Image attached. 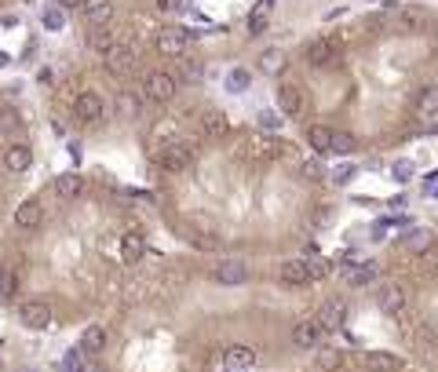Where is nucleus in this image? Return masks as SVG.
Instances as JSON below:
<instances>
[{
    "label": "nucleus",
    "mask_w": 438,
    "mask_h": 372,
    "mask_svg": "<svg viewBox=\"0 0 438 372\" xmlns=\"http://www.w3.org/2000/svg\"><path fill=\"white\" fill-rule=\"evenodd\" d=\"M194 161H197V143L194 139H175V143H168V146H161L158 153H153V164H158L165 175H179Z\"/></svg>",
    "instance_id": "f257e3e1"
},
{
    "label": "nucleus",
    "mask_w": 438,
    "mask_h": 372,
    "mask_svg": "<svg viewBox=\"0 0 438 372\" xmlns=\"http://www.w3.org/2000/svg\"><path fill=\"white\" fill-rule=\"evenodd\" d=\"M175 92H179V80H175L168 70H150L146 80H143V95L153 106H168L175 99Z\"/></svg>",
    "instance_id": "f03ea898"
},
{
    "label": "nucleus",
    "mask_w": 438,
    "mask_h": 372,
    "mask_svg": "<svg viewBox=\"0 0 438 372\" xmlns=\"http://www.w3.org/2000/svg\"><path fill=\"white\" fill-rule=\"evenodd\" d=\"M70 106H73V117L81 124H88V128H95V124L106 121V99L99 92H92V88H88V92H77L70 99Z\"/></svg>",
    "instance_id": "7ed1b4c3"
},
{
    "label": "nucleus",
    "mask_w": 438,
    "mask_h": 372,
    "mask_svg": "<svg viewBox=\"0 0 438 372\" xmlns=\"http://www.w3.org/2000/svg\"><path fill=\"white\" fill-rule=\"evenodd\" d=\"M102 66H106L110 77H131V73L139 70V55H136V48H131V44L117 40L114 48L102 55Z\"/></svg>",
    "instance_id": "20e7f679"
},
{
    "label": "nucleus",
    "mask_w": 438,
    "mask_h": 372,
    "mask_svg": "<svg viewBox=\"0 0 438 372\" xmlns=\"http://www.w3.org/2000/svg\"><path fill=\"white\" fill-rule=\"evenodd\" d=\"M18 321L30 328V332H44L55 314H52V303L48 299H26V303H18Z\"/></svg>",
    "instance_id": "39448f33"
},
{
    "label": "nucleus",
    "mask_w": 438,
    "mask_h": 372,
    "mask_svg": "<svg viewBox=\"0 0 438 372\" xmlns=\"http://www.w3.org/2000/svg\"><path fill=\"white\" fill-rule=\"evenodd\" d=\"M377 306H380L384 314H391V318H402V314H406V306H409V292H406V284H398V281L380 284V289H377Z\"/></svg>",
    "instance_id": "423d86ee"
},
{
    "label": "nucleus",
    "mask_w": 438,
    "mask_h": 372,
    "mask_svg": "<svg viewBox=\"0 0 438 372\" xmlns=\"http://www.w3.org/2000/svg\"><path fill=\"white\" fill-rule=\"evenodd\" d=\"M146 109V95L139 92V88H121V92L114 95V114L121 121H139Z\"/></svg>",
    "instance_id": "0eeeda50"
},
{
    "label": "nucleus",
    "mask_w": 438,
    "mask_h": 372,
    "mask_svg": "<svg viewBox=\"0 0 438 372\" xmlns=\"http://www.w3.org/2000/svg\"><path fill=\"white\" fill-rule=\"evenodd\" d=\"M278 109H281L285 117H292V121L303 117V114H307V92H303L300 84L285 80V84L278 88Z\"/></svg>",
    "instance_id": "6e6552de"
},
{
    "label": "nucleus",
    "mask_w": 438,
    "mask_h": 372,
    "mask_svg": "<svg viewBox=\"0 0 438 372\" xmlns=\"http://www.w3.org/2000/svg\"><path fill=\"white\" fill-rule=\"evenodd\" d=\"M336 55L340 52H336V44L328 40V37H318V40H311L303 48V62L311 66V70H328V66L336 62Z\"/></svg>",
    "instance_id": "1a4fd4ad"
},
{
    "label": "nucleus",
    "mask_w": 438,
    "mask_h": 372,
    "mask_svg": "<svg viewBox=\"0 0 438 372\" xmlns=\"http://www.w3.org/2000/svg\"><path fill=\"white\" fill-rule=\"evenodd\" d=\"M0 164H4L11 175H26L30 168H33V150H30V143H8L4 146V153H0Z\"/></svg>",
    "instance_id": "9d476101"
},
{
    "label": "nucleus",
    "mask_w": 438,
    "mask_h": 372,
    "mask_svg": "<svg viewBox=\"0 0 438 372\" xmlns=\"http://www.w3.org/2000/svg\"><path fill=\"white\" fill-rule=\"evenodd\" d=\"M325 336H328V332L321 328L318 318H300V321L292 325V343H296L300 350H314V347H321Z\"/></svg>",
    "instance_id": "9b49d317"
},
{
    "label": "nucleus",
    "mask_w": 438,
    "mask_h": 372,
    "mask_svg": "<svg viewBox=\"0 0 438 372\" xmlns=\"http://www.w3.org/2000/svg\"><path fill=\"white\" fill-rule=\"evenodd\" d=\"M153 48H158V55L161 59H187V33H179V30H165V33H158V40H153Z\"/></svg>",
    "instance_id": "f8f14e48"
},
{
    "label": "nucleus",
    "mask_w": 438,
    "mask_h": 372,
    "mask_svg": "<svg viewBox=\"0 0 438 372\" xmlns=\"http://www.w3.org/2000/svg\"><path fill=\"white\" fill-rule=\"evenodd\" d=\"M212 281L215 284H245L249 281V267L241 259H223L212 267Z\"/></svg>",
    "instance_id": "ddd939ff"
},
{
    "label": "nucleus",
    "mask_w": 438,
    "mask_h": 372,
    "mask_svg": "<svg viewBox=\"0 0 438 372\" xmlns=\"http://www.w3.org/2000/svg\"><path fill=\"white\" fill-rule=\"evenodd\" d=\"M314 318L321 321L325 332H336V328H343V321H347V303H343L340 296L325 299V303H321V311H318Z\"/></svg>",
    "instance_id": "4468645a"
},
{
    "label": "nucleus",
    "mask_w": 438,
    "mask_h": 372,
    "mask_svg": "<svg viewBox=\"0 0 438 372\" xmlns=\"http://www.w3.org/2000/svg\"><path fill=\"white\" fill-rule=\"evenodd\" d=\"M394 22H398V30L402 33H424L427 30V22H431V11L427 8H398L394 11Z\"/></svg>",
    "instance_id": "2eb2a0df"
},
{
    "label": "nucleus",
    "mask_w": 438,
    "mask_h": 372,
    "mask_svg": "<svg viewBox=\"0 0 438 372\" xmlns=\"http://www.w3.org/2000/svg\"><path fill=\"white\" fill-rule=\"evenodd\" d=\"M278 277L281 284H292V289H300V284H311V267H307V259H285L278 267Z\"/></svg>",
    "instance_id": "dca6fc26"
},
{
    "label": "nucleus",
    "mask_w": 438,
    "mask_h": 372,
    "mask_svg": "<svg viewBox=\"0 0 438 372\" xmlns=\"http://www.w3.org/2000/svg\"><path fill=\"white\" fill-rule=\"evenodd\" d=\"M114 0H84L81 4V15L88 26H110V18H114Z\"/></svg>",
    "instance_id": "f3484780"
},
{
    "label": "nucleus",
    "mask_w": 438,
    "mask_h": 372,
    "mask_svg": "<svg viewBox=\"0 0 438 372\" xmlns=\"http://www.w3.org/2000/svg\"><path fill=\"white\" fill-rule=\"evenodd\" d=\"M40 223H44V205L37 201V197L22 201L18 212H15V227H18V230H37Z\"/></svg>",
    "instance_id": "a211bd4d"
},
{
    "label": "nucleus",
    "mask_w": 438,
    "mask_h": 372,
    "mask_svg": "<svg viewBox=\"0 0 438 372\" xmlns=\"http://www.w3.org/2000/svg\"><path fill=\"white\" fill-rule=\"evenodd\" d=\"M52 190H55L59 201H77V197L84 193V179H81L77 172H62L59 179L52 183Z\"/></svg>",
    "instance_id": "6ab92c4d"
},
{
    "label": "nucleus",
    "mask_w": 438,
    "mask_h": 372,
    "mask_svg": "<svg viewBox=\"0 0 438 372\" xmlns=\"http://www.w3.org/2000/svg\"><path fill=\"white\" fill-rule=\"evenodd\" d=\"M223 361H227V368H230V372H245V368H252V365H256V350H252V347H245V343H234V347H227V350H223Z\"/></svg>",
    "instance_id": "aec40b11"
},
{
    "label": "nucleus",
    "mask_w": 438,
    "mask_h": 372,
    "mask_svg": "<svg viewBox=\"0 0 438 372\" xmlns=\"http://www.w3.org/2000/svg\"><path fill=\"white\" fill-rule=\"evenodd\" d=\"M143 256H146V237H143L139 230H128V234L121 237V259L128 263V267H136Z\"/></svg>",
    "instance_id": "412c9836"
},
{
    "label": "nucleus",
    "mask_w": 438,
    "mask_h": 372,
    "mask_svg": "<svg viewBox=\"0 0 438 372\" xmlns=\"http://www.w3.org/2000/svg\"><path fill=\"white\" fill-rule=\"evenodd\" d=\"M227 131H230L227 114H219V109H205V114H201V136L205 139H223Z\"/></svg>",
    "instance_id": "4be33fe9"
},
{
    "label": "nucleus",
    "mask_w": 438,
    "mask_h": 372,
    "mask_svg": "<svg viewBox=\"0 0 438 372\" xmlns=\"http://www.w3.org/2000/svg\"><path fill=\"white\" fill-rule=\"evenodd\" d=\"M22 128H26V124H22L18 109H15L11 102H0V136L15 143V136H22Z\"/></svg>",
    "instance_id": "5701e85b"
},
{
    "label": "nucleus",
    "mask_w": 438,
    "mask_h": 372,
    "mask_svg": "<svg viewBox=\"0 0 438 372\" xmlns=\"http://www.w3.org/2000/svg\"><path fill=\"white\" fill-rule=\"evenodd\" d=\"M416 121L438 124V88H427V92L416 95Z\"/></svg>",
    "instance_id": "b1692460"
},
{
    "label": "nucleus",
    "mask_w": 438,
    "mask_h": 372,
    "mask_svg": "<svg viewBox=\"0 0 438 372\" xmlns=\"http://www.w3.org/2000/svg\"><path fill=\"white\" fill-rule=\"evenodd\" d=\"M362 368H369V372H398L402 361L394 354H387V350H369V354H362Z\"/></svg>",
    "instance_id": "393cba45"
},
{
    "label": "nucleus",
    "mask_w": 438,
    "mask_h": 372,
    "mask_svg": "<svg viewBox=\"0 0 438 372\" xmlns=\"http://www.w3.org/2000/svg\"><path fill=\"white\" fill-rule=\"evenodd\" d=\"M106 328L102 325H88L84 328V336H81V347H84V354L88 358H95V354H102V350H106Z\"/></svg>",
    "instance_id": "a878e982"
},
{
    "label": "nucleus",
    "mask_w": 438,
    "mask_h": 372,
    "mask_svg": "<svg viewBox=\"0 0 438 372\" xmlns=\"http://www.w3.org/2000/svg\"><path fill=\"white\" fill-rule=\"evenodd\" d=\"M84 44H88L92 52L106 55V52L117 44V37H114V30H110V26H88V40H84Z\"/></svg>",
    "instance_id": "bb28decb"
},
{
    "label": "nucleus",
    "mask_w": 438,
    "mask_h": 372,
    "mask_svg": "<svg viewBox=\"0 0 438 372\" xmlns=\"http://www.w3.org/2000/svg\"><path fill=\"white\" fill-rule=\"evenodd\" d=\"M413 274L420 281H431L438 274V248H427V252H416L413 259Z\"/></svg>",
    "instance_id": "cd10ccee"
},
{
    "label": "nucleus",
    "mask_w": 438,
    "mask_h": 372,
    "mask_svg": "<svg viewBox=\"0 0 438 372\" xmlns=\"http://www.w3.org/2000/svg\"><path fill=\"white\" fill-rule=\"evenodd\" d=\"M307 143L314 146V153H333V128L328 124H311L307 128Z\"/></svg>",
    "instance_id": "c85d7f7f"
},
{
    "label": "nucleus",
    "mask_w": 438,
    "mask_h": 372,
    "mask_svg": "<svg viewBox=\"0 0 438 372\" xmlns=\"http://www.w3.org/2000/svg\"><path fill=\"white\" fill-rule=\"evenodd\" d=\"M285 62H289V55H285L281 48H267V52H263V55H259V62H256V66H259V70H263V73H271V77H278V73L285 70Z\"/></svg>",
    "instance_id": "c756f323"
},
{
    "label": "nucleus",
    "mask_w": 438,
    "mask_h": 372,
    "mask_svg": "<svg viewBox=\"0 0 438 372\" xmlns=\"http://www.w3.org/2000/svg\"><path fill=\"white\" fill-rule=\"evenodd\" d=\"M431 241H434V234H431L427 227H413V230L402 237V245H406V248H413V252H427V248H434Z\"/></svg>",
    "instance_id": "7c9ffc66"
},
{
    "label": "nucleus",
    "mask_w": 438,
    "mask_h": 372,
    "mask_svg": "<svg viewBox=\"0 0 438 372\" xmlns=\"http://www.w3.org/2000/svg\"><path fill=\"white\" fill-rule=\"evenodd\" d=\"M355 150H358L355 131H347V128H333V153H336V157H347V153H355Z\"/></svg>",
    "instance_id": "2f4dec72"
},
{
    "label": "nucleus",
    "mask_w": 438,
    "mask_h": 372,
    "mask_svg": "<svg viewBox=\"0 0 438 372\" xmlns=\"http://www.w3.org/2000/svg\"><path fill=\"white\" fill-rule=\"evenodd\" d=\"M15 296H18V270L0 267V303H11Z\"/></svg>",
    "instance_id": "473e14b6"
},
{
    "label": "nucleus",
    "mask_w": 438,
    "mask_h": 372,
    "mask_svg": "<svg viewBox=\"0 0 438 372\" xmlns=\"http://www.w3.org/2000/svg\"><path fill=\"white\" fill-rule=\"evenodd\" d=\"M314 365H318V372H340V368H343V350H336V347H321Z\"/></svg>",
    "instance_id": "72a5a7b5"
},
{
    "label": "nucleus",
    "mask_w": 438,
    "mask_h": 372,
    "mask_svg": "<svg viewBox=\"0 0 438 372\" xmlns=\"http://www.w3.org/2000/svg\"><path fill=\"white\" fill-rule=\"evenodd\" d=\"M377 270H380V267H377V263L369 259V263H362V267H350V270H347L343 277H347V284H355V289H358V284H369V281H377Z\"/></svg>",
    "instance_id": "f704fd0d"
},
{
    "label": "nucleus",
    "mask_w": 438,
    "mask_h": 372,
    "mask_svg": "<svg viewBox=\"0 0 438 372\" xmlns=\"http://www.w3.org/2000/svg\"><path fill=\"white\" fill-rule=\"evenodd\" d=\"M303 259H307V267H311V277H314V281H325V277H328V270H333V263H328L325 256H318L314 248H307V256H303Z\"/></svg>",
    "instance_id": "c9c22d12"
},
{
    "label": "nucleus",
    "mask_w": 438,
    "mask_h": 372,
    "mask_svg": "<svg viewBox=\"0 0 438 372\" xmlns=\"http://www.w3.org/2000/svg\"><path fill=\"white\" fill-rule=\"evenodd\" d=\"M249 84H252V73L241 70V66L227 73V92H234V95H237V92H249Z\"/></svg>",
    "instance_id": "e433bc0d"
},
{
    "label": "nucleus",
    "mask_w": 438,
    "mask_h": 372,
    "mask_svg": "<svg viewBox=\"0 0 438 372\" xmlns=\"http://www.w3.org/2000/svg\"><path fill=\"white\" fill-rule=\"evenodd\" d=\"M81 365H84V347L77 343V347H70V350L62 354V361H59V372H77Z\"/></svg>",
    "instance_id": "4c0bfd02"
},
{
    "label": "nucleus",
    "mask_w": 438,
    "mask_h": 372,
    "mask_svg": "<svg viewBox=\"0 0 438 372\" xmlns=\"http://www.w3.org/2000/svg\"><path fill=\"white\" fill-rule=\"evenodd\" d=\"M281 117H285L281 109H263V114L256 117V124H259V128L271 136V131H278V128H281Z\"/></svg>",
    "instance_id": "58836bf2"
},
{
    "label": "nucleus",
    "mask_w": 438,
    "mask_h": 372,
    "mask_svg": "<svg viewBox=\"0 0 438 372\" xmlns=\"http://www.w3.org/2000/svg\"><path fill=\"white\" fill-rule=\"evenodd\" d=\"M40 22H44V30H52V33H55V30H62V22H66V15H62V8L55 4V8H48V11H44V15H40Z\"/></svg>",
    "instance_id": "ea45409f"
},
{
    "label": "nucleus",
    "mask_w": 438,
    "mask_h": 372,
    "mask_svg": "<svg viewBox=\"0 0 438 372\" xmlns=\"http://www.w3.org/2000/svg\"><path fill=\"white\" fill-rule=\"evenodd\" d=\"M179 77L183 80H201V62H194V59H179Z\"/></svg>",
    "instance_id": "a19ab883"
},
{
    "label": "nucleus",
    "mask_w": 438,
    "mask_h": 372,
    "mask_svg": "<svg viewBox=\"0 0 438 372\" xmlns=\"http://www.w3.org/2000/svg\"><path fill=\"white\" fill-rule=\"evenodd\" d=\"M355 175H358V168H355V164H340V168L333 172V183H336V186H347L350 179H355Z\"/></svg>",
    "instance_id": "79ce46f5"
},
{
    "label": "nucleus",
    "mask_w": 438,
    "mask_h": 372,
    "mask_svg": "<svg viewBox=\"0 0 438 372\" xmlns=\"http://www.w3.org/2000/svg\"><path fill=\"white\" fill-rule=\"evenodd\" d=\"M391 175H394V183H409V179H413V164H409V161H394Z\"/></svg>",
    "instance_id": "37998d69"
},
{
    "label": "nucleus",
    "mask_w": 438,
    "mask_h": 372,
    "mask_svg": "<svg viewBox=\"0 0 438 372\" xmlns=\"http://www.w3.org/2000/svg\"><path fill=\"white\" fill-rule=\"evenodd\" d=\"M263 30H267V11L259 8V11H252V18H249V33H252V37H259Z\"/></svg>",
    "instance_id": "c03bdc74"
},
{
    "label": "nucleus",
    "mask_w": 438,
    "mask_h": 372,
    "mask_svg": "<svg viewBox=\"0 0 438 372\" xmlns=\"http://www.w3.org/2000/svg\"><path fill=\"white\" fill-rule=\"evenodd\" d=\"M300 168H303L307 179H321V175H325V168H321V161H318V157H307Z\"/></svg>",
    "instance_id": "a18cd8bd"
},
{
    "label": "nucleus",
    "mask_w": 438,
    "mask_h": 372,
    "mask_svg": "<svg viewBox=\"0 0 438 372\" xmlns=\"http://www.w3.org/2000/svg\"><path fill=\"white\" fill-rule=\"evenodd\" d=\"M194 248H201V252H212V248H219V241H215L212 234H194Z\"/></svg>",
    "instance_id": "49530a36"
},
{
    "label": "nucleus",
    "mask_w": 438,
    "mask_h": 372,
    "mask_svg": "<svg viewBox=\"0 0 438 372\" xmlns=\"http://www.w3.org/2000/svg\"><path fill=\"white\" fill-rule=\"evenodd\" d=\"M55 4H59L62 11H73V8H81V4H84V0H55Z\"/></svg>",
    "instance_id": "de8ad7c7"
},
{
    "label": "nucleus",
    "mask_w": 438,
    "mask_h": 372,
    "mask_svg": "<svg viewBox=\"0 0 438 372\" xmlns=\"http://www.w3.org/2000/svg\"><path fill=\"white\" fill-rule=\"evenodd\" d=\"M77 372H102V365H99V361H84Z\"/></svg>",
    "instance_id": "09e8293b"
},
{
    "label": "nucleus",
    "mask_w": 438,
    "mask_h": 372,
    "mask_svg": "<svg viewBox=\"0 0 438 372\" xmlns=\"http://www.w3.org/2000/svg\"><path fill=\"white\" fill-rule=\"evenodd\" d=\"M4 66H11V55H8V52H0V70H4Z\"/></svg>",
    "instance_id": "8fccbe9b"
},
{
    "label": "nucleus",
    "mask_w": 438,
    "mask_h": 372,
    "mask_svg": "<svg viewBox=\"0 0 438 372\" xmlns=\"http://www.w3.org/2000/svg\"><path fill=\"white\" fill-rule=\"evenodd\" d=\"M15 372H37V368H15Z\"/></svg>",
    "instance_id": "3c124183"
}]
</instances>
